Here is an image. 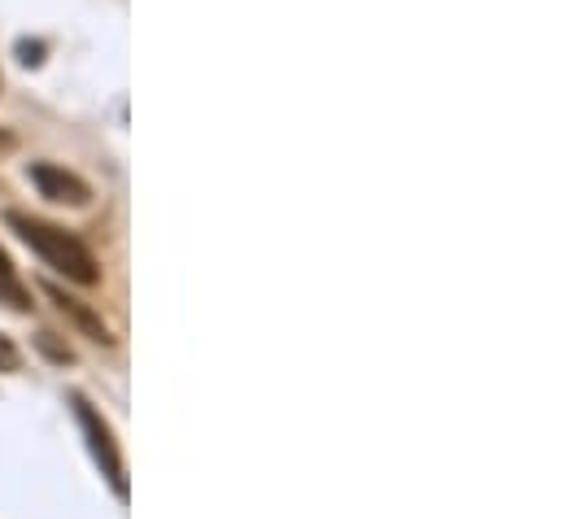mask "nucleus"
I'll return each instance as SVG.
<instances>
[{
    "mask_svg": "<svg viewBox=\"0 0 563 519\" xmlns=\"http://www.w3.org/2000/svg\"><path fill=\"white\" fill-rule=\"evenodd\" d=\"M40 53H44V44H40V40H22V44H18V57H22V66H40V62H44Z\"/></svg>",
    "mask_w": 563,
    "mask_h": 519,
    "instance_id": "8",
    "label": "nucleus"
},
{
    "mask_svg": "<svg viewBox=\"0 0 563 519\" xmlns=\"http://www.w3.org/2000/svg\"><path fill=\"white\" fill-rule=\"evenodd\" d=\"M35 345H40L53 363H62V367H70V363H75V350H70V345H57V341H53V332H40V336H35Z\"/></svg>",
    "mask_w": 563,
    "mask_h": 519,
    "instance_id": "6",
    "label": "nucleus"
},
{
    "mask_svg": "<svg viewBox=\"0 0 563 519\" xmlns=\"http://www.w3.org/2000/svg\"><path fill=\"white\" fill-rule=\"evenodd\" d=\"M4 148H13V135L0 128V153H4Z\"/></svg>",
    "mask_w": 563,
    "mask_h": 519,
    "instance_id": "9",
    "label": "nucleus"
},
{
    "mask_svg": "<svg viewBox=\"0 0 563 519\" xmlns=\"http://www.w3.org/2000/svg\"><path fill=\"white\" fill-rule=\"evenodd\" d=\"M22 367V350L13 345V336L0 332V372H18Z\"/></svg>",
    "mask_w": 563,
    "mask_h": 519,
    "instance_id": "7",
    "label": "nucleus"
},
{
    "mask_svg": "<svg viewBox=\"0 0 563 519\" xmlns=\"http://www.w3.org/2000/svg\"><path fill=\"white\" fill-rule=\"evenodd\" d=\"M26 175H31L35 192L48 197V201H57V206H75V210H84V206L92 201V184H88L84 175L66 170V166H57V162H31Z\"/></svg>",
    "mask_w": 563,
    "mask_h": 519,
    "instance_id": "3",
    "label": "nucleus"
},
{
    "mask_svg": "<svg viewBox=\"0 0 563 519\" xmlns=\"http://www.w3.org/2000/svg\"><path fill=\"white\" fill-rule=\"evenodd\" d=\"M4 223L18 232L22 245H31L44 258V266L62 270L70 284H79V288H97L101 284V262H97V254L75 232H66V228H57L48 219H35L26 210H9Z\"/></svg>",
    "mask_w": 563,
    "mask_h": 519,
    "instance_id": "1",
    "label": "nucleus"
},
{
    "mask_svg": "<svg viewBox=\"0 0 563 519\" xmlns=\"http://www.w3.org/2000/svg\"><path fill=\"white\" fill-rule=\"evenodd\" d=\"M70 410H75V419H79V428H84V437H88V450H92L101 476L110 481L114 498L128 503V498H132V489H128V463H123V450H119V441H114L110 419H106L84 393H70Z\"/></svg>",
    "mask_w": 563,
    "mask_h": 519,
    "instance_id": "2",
    "label": "nucleus"
},
{
    "mask_svg": "<svg viewBox=\"0 0 563 519\" xmlns=\"http://www.w3.org/2000/svg\"><path fill=\"white\" fill-rule=\"evenodd\" d=\"M40 288H44V297H48V301H53V306H57V310H62V314H66V319H70V323H75V328H79V332H84L92 345H106V350L114 345V332H110V323H106V319H101V314H97L88 301L70 297V292H66L62 284H53V279H44Z\"/></svg>",
    "mask_w": 563,
    "mask_h": 519,
    "instance_id": "4",
    "label": "nucleus"
},
{
    "mask_svg": "<svg viewBox=\"0 0 563 519\" xmlns=\"http://www.w3.org/2000/svg\"><path fill=\"white\" fill-rule=\"evenodd\" d=\"M0 301L9 306V310H18V314H31V288L22 284V275H18V266L9 262V254L0 250Z\"/></svg>",
    "mask_w": 563,
    "mask_h": 519,
    "instance_id": "5",
    "label": "nucleus"
}]
</instances>
